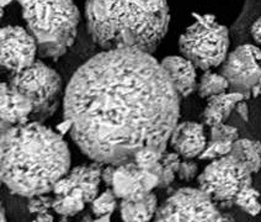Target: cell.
I'll return each mask as SVG.
<instances>
[{"instance_id": "cell-1", "label": "cell", "mask_w": 261, "mask_h": 222, "mask_svg": "<svg viewBox=\"0 0 261 222\" xmlns=\"http://www.w3.org/2000/svg\"><path fill=\"white\" fill-rule=\"evenodd\" d=\"M63 115L85 156L118 165L145 146L168 148L180 118V96L152 53L106 50L73 74Z\"/></svg>"}, {"instance_id": "cell-2", "label": "cell", "mask_w": 261, "mask_h": 222, "mask_svg": "<svg viewBox=\"0 0 261 222\" xmlns=\"http://www.w3.org/2000/svg\"><path fill=\"white\" fill-rule=\"evenodd\" d=\"M70 151L61 133L29 120L11 126L0 138V180L23 198L52 192L70 169Z\"/></svg>"}, {"instance_id": "cell-3", "label": "cell", "mask_w": 261, "mask_h": 222, "mask_svg": "<svg viewBox=\"0 0 261 222\" xmlns=\"http://www.w3.org/2000/svg\"><path fill=\"white\" fill-rule=\"evenodd\" d=\"M85 21L94 43L106 50L153 53L167 35V0H87Z\"/></svg>"}, {"instance_id": "cell-4", "label": "cell", "mask_w": 261, "mask_h": 222, "mask_svg": "<svg viewBox=\"0 0 261 222\" xmlns=\"http://www.w3.org/2000/svg\"><path fill=\"white\" fill-rule=\"evenodd\" d=\"M38 55L58 59L75 42L80 13L73 0H16Z\"/></svg>"}, {"instance_id": "cell-5", "label": "cell", "mask_w": 261, "mask_h": 222, "mask_svg": "<svg viewBox=\"0 0 261 222\" xmlns=\"http://www.w3.org/2000/svg\"><path fill=\"white\" fill-rule=\"evenodd\" d=\"M196 21L180 36V52L197 69L221 67L229 50V32L213 15H195Z\"/></svg>"}, {"instance_id": "cell-6", "label": "cell", "mask_w": 261, "mask_h": 222, "mask_svg": "<svg viewBox=\"0 0 261 222\" xmlns=\"http://www.w3.org/2000/svg\"><path fill=\"white\" fill-rule=\"evenodd\" d=\"M9 85L31 100V120L38 122H44L56 114L64 94L61 76L37 59L30 67L13 73Z\"/></svg>"}, {"instance_id": "cell-7", "label": "cell", "mask_w": 261, "mask_h": 222, "mask_svg": "<svg viewBox=\"0 0 261 222\" xmlns=\"http://www.w3.org/2000/svg\"><path fill=\"white\" fill-rule=\"evenodd\" d=\"M251 183L250 171L229 155L213 159L198 176V188L223 206H232L237 195Z\"/></svg>"}, {"instance_id": "cell-8", "label": "cell", "mask_w": 261, "mask_h": 222, "mask_svg": "<svg viewBox=\"0 0 261 222\" xmlns=\"http://www.w3.org/2000/svg\"><path fill=\"white\" fill-rule=\"evenodd\" d=\"M221 212L200 188H181L156 209L152 222H216Z\"/></svg>"}, {"instance_id": "cell-9", "label": "cell", "mask_w": 261, "mask_h": 222, "mask_svg": "<svg viewBox=\"0 0 261 222\" xmlns=\"http://www.w3.org/2000/svg\"><path fill=\"white\" fill-rule=\"evenodd\" d=\"M221 74L229 84V91L249 96L261 82V51L253 44H242L227 55Z\"/></svg>"}, {"instance_id": "cell-10", "label": "cell", "mask_w": 261, "mask_h": 222, "mask_svg": "<svg viewBox=\"0 0 261 222\" xmlns=\"http://www.w3.org/2000/svg\"><path fill=\"white\" fill-rule=\"evenodd\" d=\"M38 55L37 43L22 26H0V67L20 72L31 66Z\"/></svg>"}, {"instance_id": "cell-11", "label": "cell", "mask_w": 261, "mask_h": 222, "mask_svg": "<svg viewBox=\"0 0 261 222\" xmlns=\"http://www.w3.org/2000/svg\"><path fill=\"white\" fill-rule=\"evenodd\" d=\"M162 177V164L152 169H143L133 161L116 165L111 189L118 199L133 200L145 196L158 188Z\"/></svg>"}, {"instance_id": "cell-12", "label": "cell", "mask_w": 261, "mask_h": 222, "mask_svg": "<svg viewBox=\"0 0 261 222\" xmlns=\"http://www.w3.org/2000/svg\"><path fill=\"white\" fill-rule=\"evenodd\" d=\"M102 167L101 163L94 162L89 165H78L69 169L64 177L55 183L52 192L55 195H64L70 190V188L75 186L84 191L88 204H90L99 195Z\"/></svg>"}, {"instance_id": "cell-13", "label": "cell", "mask_w": 261, "mask_h": 222, "mask_svg": "<svg viewBox=\"0 0 261 222\" xmlns=\"http://www.w3.org/2000/svg\"><path fill=\"white\" fill-rule=\"evenodd\" d=\"M168 143L184 159L200 157L207 146V136L202 124L194 121L177 122L171 131Z\"/></svg>"}, {"instance_id": "cell-14", "label": "cell", "mask_w": 261, "mask_h": 222, "mask_svg": "<svg viewBox=\"0 0 261 222\" xmlns=\"http://www.w3.org/2000/svg\"><path fill=\"white\" fill-rule=\"evenodd\" d=\"M163 69L167 73L169 81L181 97H188L197 88L196 67L184 56H168L160 62Z\"/></svg>"}, {"instance_id": "cell-15", "label": "cell", "mask_w": 261, "mask_h": 222, "mask_svg": "<svg viewBox=\"0 0 261 222\" xmlns=\"http://www.w3.org/2000/svg\"><path fill=\"white\" fill-rule=\"evenodd\" d=\"M32 111L34 106L28 96L11 88L9 83L0 82V117L11 125H19L31 120Z\"/></svg>"}, {"instance_id": "cell-16", "label": "cell", "mask_w": 261, "mask_h": 222, "mask_svg": "<svg viewBox=\"0 0 261 222\" xmlns=\"http://www.w3.org/2000/svg\"><path fill=\"white\" fill-rule=\"evenodd\" d=\"M244 99L245 97L243 94L229 90L208 97L202 115H201L203 125L212 127L218 124L225 122L236 109L237 104Z\"/></svg>"}, {"instance_id": "cell-17", "label": "cell", "mask_w": 261, "mask_h": 222, "mask_svg": "<svg viewBox=\"0 0 261 222\" xmlns=\"http://www.w3.org/2000/svg\"><path fill=\"white\" fill-rule=\"evenodd\" d=\"M156 209L158 199L153 191L139 199H123L120 203V214L123 222H150Z\"/></svg>"}, {"instance_id": "cell-18", "label": "cell", "mask_w": 261, "mask_h": 222, "mask_svg": "<svg viewBox=\"0 0 261 222\" xmlns=\"http://www.w3.org/2000/svg\"><path fill=\"white\" fill-rule=\"evenodd\" d=\"M229 156L244 165L251 174L261 169V143L251 140H237Z\"/></svg>"}, {"instance_id": "cell-19", "label": "cell", "mask_w": 261, "mask_h": 222, "mask_svg": "<svg viewBox=\"0 0 261 222\" xmlns=\"http://www.w3.org/2000/svg\"><path fill=\"white\" fill-rule=\"evenodd\" d=\"M88 204L84 191L80 188H70V190L64 195H55L53 196L52 210L56 214L64 217H73L84 210Z\"/></svg>"}, {"instance_id": "cell-20", "label": "cell", "mask_w": 261, "mask_h": 222, "mask_svg": "<svg viewBox=\"0 0 261 222\" xmlns=\"http://www.w3.org/2000/svg\"><path fill=\"white\" fill-rule=\"evenodd\" d=\"M197 90L198 95L202 99H208L213 95L225 93L229 90V84L227 79L222 76L221 73H213L211 70H204L200 81L197 82Z\"/></svg>"}, {"instance_id": "cell-21", "label": "cell", "mask_w": 261, "mask_h": 222, "mask_svg": "<svg viewBox=\"0 0 261 222\" xmlns=\"http://www.w3.org/2000/svg\"><path fill=\"white\" fill-rule=\"evenodd\" d=\"M117 200L118 198L115 195L114 190L111 188H108L91 201V211L96 217L111 216L112 212L117 209Z\"/></svg>"}, {"instance_id": "cell-22", "label": "cell", "mask_w": 261, "mask_h": 222, "mask_svg": "<svg viewBox=\"0 0 261 222\" xmlns=\"http://www.w3.org/2000/svg\"><path fill=\"white\" fill-rule=\"evenodd\" d=\"M260 192L255 190L253 186H247L237 195L234 204L239 206L243 211L248 212L249 215L256 216L261 211V204L259 203Z\"/></svg>"}, {"instance_id": "cell-23", "label": "cell", "mask_w": 261, "mask_h": 222, "mask_svg": "<svg viewBox=\"0 0 261 222\" xmlns=\"http://www.w3.org/2000/svg\"><path fill=\"white\" fill-rule=\"evenodd\" d=\"M239 138V132L236 127L227 125V124H218L210 127V138L207 142H225V143H234Z\"/></svg>"}, {"instance_id": "cell-24", "label": "cell", "mask_w": 261, "mask_h": 222, "mask_svg": "<svg viewBox=\"0 0 261 222\" xmlns=\"http://www.w3.org/2000/svg\"><path fill=\"white\" fill-rule=\"evenodd\" d=\"M233 143H225V142H207V146L204 151L201 153L200 159H208L213 161L219 157L227 156L230 153Z\"/></svg>"}, {"instance_id": "cell-25", "label": "cell", "mask_w": 261, "mask_h": 222, "mask_svg": "<svg viewBox=\"0 0 261 222\" xmlns=\"http://www.w3.org/2000/svg\"><path fill=\"white\" fill-rule=\"evenodd\" d=\"M53 205V196H49L47 194L36 195V196L29 198L28 209L30 214L37 215L40 212L49 211Z\"/></svg>"}, {"instance_id": "cell-26", "label": "cell", "mask_w": 261, "mask_h": 222, "mask_svg": "<svg viewBox=\"0 0 261 222\" xmlns=\"http://www.w3.org/2000/svg\"><path fill=\"white\" fill-rule=\"evenodd\" d=\"M197 171H198L197 163L192 162L191 159H184V161L180 162L179 169H177L176 174L179 179L189 182V180L194 179V178L197 176Z\"/></svg>"}, {"instance_id": "cell-27", "label": "cell", "mask_w": 261, "mask_h": 222, "mask_svg": "<svg viewBox=\"0 0 261 222\" xmlns=\"http://www.w3.org/2000/svg\"><path fill=\"white\" fill-rule=\"evenodd\" d=\"M103 165H105V167H102V170H101V182L105 183L109 188H111L116 165H112V164H103Z\"/></svg>"}, {"instance_id": "cell-28", "label": "cell", "mask_w": 261, "mask_h": 222, "mask_svg": "<svg viewBox=\"0 0 261 222\" xmlns=\"http://www.w3.org/2000/svg\"><path fill=\"white\" fill-rule=\"evenodd\" d=\"M250 34L251 36H253L255 42L259 44V46H261V16L257 20H255L253 25H251Z\"/></svg>"}, {"instance_id": "cell-29", "label": "cell", "mask_w": 261, "mask_h": 222, "mask_svg": "<svg viewBox=\"0 0 261 222\" xmlns=\"http://www.w3.org/2000/svg\"><path fill=\"white\" fill-rule=\"evenodd\" d=\"M234 110H237V112L239 114V116L242 117L244 121L249 120L248 105H247V103L244 102V100H240V102L237 104V106H236V109H234Z\"/></svg>"}, {"instance_id": "cell-30", "label": "cell", "mask_w": 261, "mask_h": 222, "mask_svg": "<svg viewBox=\"0 0 261 222\" xmlns=\"http://www.w3.org/2000/svg\"><path fill=\"white\" fill-rule=\"evenodd\" d=\"M36 220L38 222H55L53 215H51V212L49 211H44V212H40V214H37Z\"/></svg>"}, {"instance_id": "cell-31", "label": "cell", "mask_w": 261, "mask_h": 222, "mask_svg": "<svg viewBox=\"0 0 261 222\" xmlns=\"http://www.w3.org/2000/svg\"><path fill=\"white\" fill-rule=\"evenodd\" d=\"M11 126H14V125H11V124L8 122L7 120H4L3 117H0V138H2L5 133H7V131L10 129Z\"/></svg>"}, {"instance_id": "cell-32", "label": "cell", "mask_w": 261, "mask_h": 222, "mask_svg": "<svg viewBox=\"0 0 261 222\" xmlns=\"http://www.w3.org/2000/svg\"><path fill=\"white\" fill-rule=\"evenodd\" d=\"M216 222H236V221H234V218L230 215L219 214L217 221H216Z\"/></svg>"}, {"instance_id": "cell-33", "label": "cell", "mask_w": 261, "mask_h": 222, "mask_svg": "<svg viewBox=\"0 0 261 222\" xmlns=\"http://www.w3.org/2000/svg\"><path fill=\"white\" fill-rule=\"evenodd\" d=\"M0 222H8L7 221V211H5V207L3 205V203L0 201Z\"/></svg>"}, {"instance_id": "cell-34", "label": "cell", "mask_w": 261, "mask_h": 222, "mask_svg": "<svg viewBox=\"0 0 261 222\" xmlns=\"http://www.w3.org/2000/svg\"><path fill=\"white\" fill-rule=\"evenodd\" d=\"M84 222H111L110 216H101V217H96L95 220H87Z\"/></svg>"}, {"instance_id": "cell-35", "label": "cell", "mask_w": 261, "mask_h": 222, "mask_svg": "<svg viewBox=\"0 0 261 222\" xmlns=\"http://www.w3.org/2000/svg\"><path fill=\"white\" fill-rule=\"evenodd\" d=\"M14 0H0V5H2L3 8H5L7 5L10 4V3H13Z\"/></svg>"}, {"instance_id": "cell-36", "label": "cell", "mask_w": 261, "mask_h": 222, "mask_svg": "<svg viewBox=\"0 0 261 222\" xmlns=\"http://www.w3.org/2000/svg\"><path fill=\"white\" fill-rule=\"evenodd\" d=\"M3 16H4V8H3L2 5H0V20L3 19Z\"/></svg>"}, {"instance_id": "cell-37", "label": "cell", "mask_w": 261, "mask_h": 222, "mask_svg": "<svg viewBox=\"0 0 261 222\" xmlns=\"http://www.w3.org/2000/svg\"><path fill=\"white\" fill-rule=\"evenodd\" d=\"M57 222H70V221L68 220V217H64V216H62L61 220H58Z\"/></svg>"}, {"instance_id": "cell-38", "label": "cell", "mask_w": 261, "mask_h": 222, "mask_svg": "<svg viewBox=\"0 0 261 222\" xmlns=\"http://www.w3.org/2000/svg\"><path fill=\"white\" fill-rule=\"evenodd\" d=\"M32 222H38V221L36 220V218H35V220H34V221H32Z\"/></svg>"}, {"instance_id": "cell-39", "label": "cell", "mask_w": 261, "mask_h": 222, "mask_svg": "<svg viewBox=\"0 0 261 222\" xmlns=\"http://www.w3.org/2000/svg\"><path fill=\"white\" fill-rule=\"evenodd\" d=\"M3 185V183H2V180H0V186H2Z\"/></svg>"}, {"instance_id": "cell-40", "label": "cell", "mask_w": 261, "mask_h": 222, "mask_svg": "<svg viewBox=\"0 0 261 222\" xmlns=\"http://www.w3.org/2000/svg\"><path fill=\"white\" fill-rule=\"evenodd\" d=\"M0 69H2V67H0Z\"/></svg>"}]
</instances>
